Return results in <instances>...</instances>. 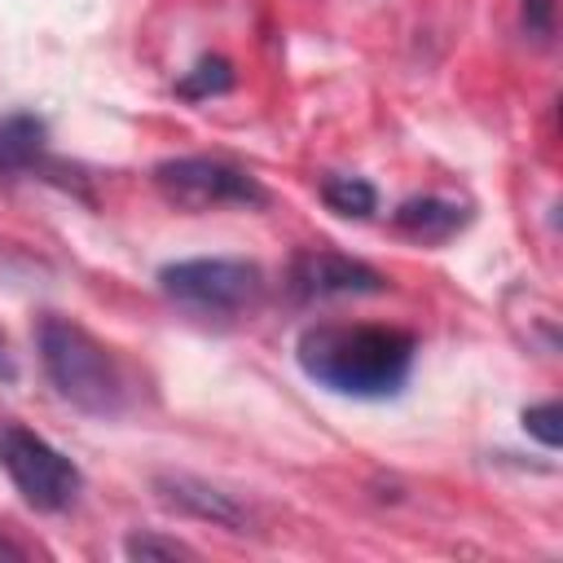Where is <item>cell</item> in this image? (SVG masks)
<instances>
[{
    "label": "cell",
    "instance_id": "obj_1",
    "mask_svg": "<svg viewBox=\"0 0 563 563\" xmlns=\"http://www.w3.org/2000/svg\"><path fill=\"white\" fill-rule=\"evenodd\" d=\"M418 339L396 325H343V321H321L308 325L295 343L299 369L339 396L356 400H383L396 396L413 369Z\"/></svg>",
    "mask_w": 563,
    "mask_h": 563
},
{
    "label": "cell",
    "instance_id": "obj_2",
    "mask_svg": "<svg viewBox=\"0 0 563 563\" xmlns=\"http://www.w3.org/2000/svg\"><path fill=\"white\" fill-rule=\"evenodd\" d=\"M35 343H40L44 374L62 400H70L92 418H114L128 409V383L114 352L97 334H88L79 321L48 312L35 330Z\"/></svg>",
    "mask_w": 563,
    "mask_h": 563
},
{
    "label": "cell",
    "instance_id": "obj_3",
    "mask_svg": "<svg viewBox=\"0 0 563 563\" xmlns=\"http://www.w3.org/2000/svg\"><path fill=\"white\" fill-rule=\"evenodd\" d=\"M158 286L167 299L198 317H242L264 299V268L251 260H176L158 268Z\"/></svg>",
    "mask_w": 563,
    "mask_h": 563
},
{
    "label": "cell",
    "instance_id": "obj_4",
    "mask_svg": "<svg viewBox=\"0 0 563 563\" xmlns=\"http://www.w3.org/2000/svg\"><path fill=\"white\" fill-rule=\"evenodd\" d=\"M154 185L180 211H216V207H260V202H268L264 185L246 167H238L229 158H211V154L163 158L154 167Z\"/></svg>",
    "mask_w": 563,
    "mask_h": 563
},
{
    "label": "cell",
    "instance_id": "obj_5",
    "mask_svg": "<svg viewBox=\"0 0 563 563\" xmlns=\"http://www.w3.org/2000/svg\"><path fill=\"white\" fill-rule=\"evenodd\" d=\"M0 466L35 510H66L79 497V466L22 422H0Z\"/></svg>",
    "mask_w": 563,
    "mask_h": 563
},
{
    "label": "cell",
    "instance_id": "obj_6",
    "mask_svg": "<svg viewBox=\"0 0 563 563\" xmlns=\"http://www.w3.org/2000/svg\"><path fill=\"white\" fill-rule=\"evenodd\" d=\"M387 277L365 260H352L330 246H308L290 260V290L295 299H334V295H378Z\"/></svg>",
    "mask_w": 563,
    "mask_h": 563
},
{
    "label": "cell",
    "instance_id": "obj_7",
    "mask_svg": "<svg viewBox=\"0 0 563 563\" xmlns=\"http://www.w3.org/2000/svg\"><path fill=\"white\" fill-rule=\"evenodd\" d=\"M154 488H158V497H163L167 506H176V510H185V515H194V519L220 523V528H229V532H246V523H251L246 510H242L229 493L211 488L207 479H194V475H158Z\"/></svg>",
    "mask_w": 563,
    "mask_h": 563
},
{
    "label": "cell",
    "instance_id": "obj_8",
    "mask_svg": "<svg viewBox=\"0 0 563 563\" xmlns=\"http://www.w3.org/2000/svg\"><path fill=\"white\" fill-rule=\"evenodd\" d=\"M466 220L471 211L449 198H409L391 211V224L413 242H449Z\"/></svg>",
    "mask_w": 563,
    "mask_h": 563
},
{
    "label": "cell",
    "instance_id": "obj_9",
    "mask_svg": "<svg viewBox=\"0 0 563 563\" xmlns=\"http://www.w3.org/2000/svg\"><path fill=\"white\" fill-rule=\"evenodd\" d=\"M44 150V123L35 114H4L0 119V172L31 167Z\"/></svg>",
    "mask_w": 563,
    "mask_h": 563
},
{
    "label": "cell",
    "instance_id": "obj_10",
    "mask_svg": "<svg viewBox=\"0 0 563 563\" xmlns=\"http://www.w3.org/2000/svg\"><path fill=\"white\" fill-rule=\"evenodd\" d=\"M321 202H325L330 211H339V216L365 220V216H374L378 194H374V185L361 180V176H325V180H321Z\"/></svg>",
    "mask_w": 563,
    "mask_h": 563
},
{
    "label": "cell",
    "instance_id": "obj_11",
    "mask_svg": "<svg viewBox=\"0 0 563 563\" xmlns=\"http://www.w3.org/2000/svg\"><path fill=\"white\" fill-rule=\"evenodd\" d=\"M185 97H211V92H224L233 88V66L224 57H202L180 84H176Z\"/></svg>",
    "mask_w": 563,
    "mask_h": 563
},
{
    "label": "cell",
    "instance_id": "obj_12",
    "mask_svg": "<svg viewBox=\"0 0 563 563\" xmlns=\"http://www.w3.org/2000/svg\"><path fill=\"white\" fill-rule=\"evenodd\" d=\"M123 550H128V559H141V563H150V559H198L194 545H185L176 537H158V532H132L123 541Z\"/></svg>",
    "mask_w": 563,
    "mask_h": 563
},
{
    "label": "cell",
    "instance_id": "obj_13",
    "mask_svg": "<svg viewBox=\"0 0 563 563\" xmlns=\"http://www.w3.org/2000/svg\"><path fill=\"white\" fill-rule=\"evenodd\" d=\"M523 427H528V435H537L545 449H559V440H563V409H559L554 400L532 405V409H523Z\"/></svg>",
    "mask_w": 563,
    "mask_h": 563
},
{
    "label": "cell",
    "instance_id": "obj_14",
    "mask_svg": "<svg viewBox=\"0 0 563 563\" xmlns=\"http://www.w3.org/2000/svg\"><path fill=\"white\" fill-rule=\"evenodd\" d=\"M523 31L537 40H550L554 31V0H523Z\"/></svg>",
    "mask_w": 563,
    "mask_h": 563
},
{
    "label": "cell",
    "instance_id": "obj_15",
    "mask_svg": "<svg viewBox=\"0 0 563 563\" xmlns=\"http://www.w3.org/2000/svg\"><path fill=\"white\" fill-rule=\"evenodd\" d=\"M0 559H26V545H18V541H9L0 532Z\"/></svg>",
    "mask_w": 563,
    "mask_h": 563
},
{
    "label": "cell",
    "instance_id": "obj_16",
    "mask_svg": "<svg viewBox=\"0 0 563 563\" xmlns=\"http://www.w3.org/2000/svg\"><path fill=\"white\" fill-rule=\"evenodd\" d=\"M0 378H4V383L13 378V356H9V343H4V334H0Z\"/></svg>",
    "mask_w": 563,
    "mask_h": 563
}]
</instances>
